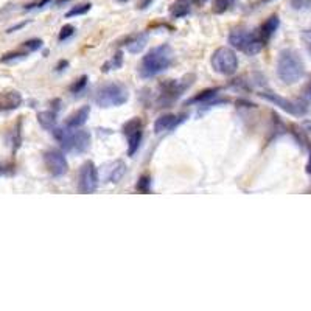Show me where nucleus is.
I'll return each mask as SVG.
<instances>
[{
	"label": "nucleus",
	"instance_id": "cd10ccee",
	"mask_svg": "<svg viewBox=\"0 0 311 311\" xmlns=\"http://www.w3.org/2000/svg\"><path fill=\"white\" fill-rule=\"evenodd\" d=\"M73 31H75L73 25H70V23L64 25V27L61 28V31H59V41L62 42V41H66V39H69L73 34Z\"/></svg>",
	"mask_w": 311,
	"mask_h": 311
},
{
	"label": "nucleus",
	"instance_id": "1a4fd4ad",
	"mask_svg": "<svg viewBox=\"0 0 311 311\" xmlns=\"http://www.w3.org/2000/svg\"><path fill=\"white\" fill-rule=\"evenodd\" d=\"M123 134L128 139V156L133 157L140 148V142L144 137V123L139 117H134V119L123 125Z\"/></svg>",
	"mask_w": 311,
	"mask_h": 311
},
{
	"label": "nucleus",
	"instance_id": "423d86ee",
	"mask_svg": "<svg viewBox=\"0 0 311 311\" xmlns=\"http://www.w3.org/2000/svg\"><path fill=\"white\" fill-rule=\"evenodd\" d=\"M129 100V90L122 83H109L103 86L95 97V103L101 108H119Z\"/></svg>",
	"mask_w": 311,
	"mask_h": 311
},
{
	"label": "nucleus",
	"instance_id": "bb28decb",
	"mask_svg": "<svg viewBox=\"0 0 311 311\" xmlns=\"http://www.w3.org/2000/svg\"><path fill=\"white\" fill-rule=\"evenodd\" d=\"M42 47V41L41 39H30V41L23 42V48L27 51H36Z\"/></svg>",
	"mask_w": 311,
	"mask_h": 311
},
{
	"label": "nucleus",
	"instance_id": "dca6fc26",
	"mask_svg": "<svg viewBox=\"0 0 311 311\" xmlns=\"http://www.w3.org/2000/svg\"><path fill=\"white\" fill-rule=\"evenodd\" d=\"M89 114H90V106H83L78 111H75L73 114L69 115V119L66 120V126L67 128H72V129H78L81 128L87 119H89Z\"/></svg>",
	"mask_w": 311,
	"mask_h": 311
},
{
	"label": "nucleus",
	"instance_id": "58836bf2",
	"mask_svg": "<svg viewBox=\"0 0 311 311\" xmlns=\"http://www.w3.org/2000/svg\"><path fill=\"white\" fill-rule=\"evenodd\" d=\"M117 2H120V3H126L128 0H117Z\"/></svg>",
	"mask_w": 311,
	"mask_h": 311
},
{
	"label": "nucleus",
	"instance_id": "20e7f679",
	"mask_svg": "<svg viewBox=\"0 0 311 311\" xmlns=\"http://www.w3.org/2000/svg\"><path fill=\"white\" fill-rule=\"evenodd\" d=\"M229 44L246 55H257L266 45L260 33L248 30V28H235L229 34Z\"/></svg>",
	"mask_w": 311,
	"mask_h": 311
},
{
	"label": "nucleus",
	"instance_id": "c85d7f7f",
	"mask_svg": "<svg viewBox=\"0 0 311 311\" xmlns=\"http://www.w3.org/2000/svg\"><path fill=\"white\" fill-rule=\"evenodd\" d=\"M291 5L294 9H305L311 6V0H291Z\"/></svg>",
	"mask_w": 311,
	"mask_h": 311
},
{
	"label": "nucleus",
	"instance_id": "2f4dec72",
	"mask_svg": "<svg viewBox=\"0 0 311 311\" xmlns=\"http://www.w3.org/2000/svg\"><path fill=\"white\" fill-rule=\"evenodd\" d=\"M48 2H50V0H41V2H37V3H33V5H28V6H27V9H30V8H33L34 5H36L37 8H42V6H44L45 3H48Z\"/></svg>",
	"mask_w": 311,
	"mask_h": 311
},
{
	"label": "nucleus",
	"instance_id": "b1692460",
	"mask_svg": "<svg viewBox=\"0 0 311 311\" xmlns=\"http://www.w3.org/2000/svg\"><path fill=\"white\" fill-rule=\"evenodd\" d=\"M122 62H123V58H122V53L119 51V53H117L114 58H112V61H109L106 66H103L101 67V70H105V72H108V70H111V69H119V67H122Z\"/></svg>",
	"mask_w": 311,
	"mask_h": 311
},
{
	"label": "nucleus",
	"instance_id": "39448f33",
	"mask_svg": "<svg viewBox=\"0 0 311 311\" xmlns=\"http://www.w3.org/2000/svg\"><path fill=\"white\" fill-rule=\"evenodd\" d=\"M53 136L66 151L84 153L90 147V134L80 128H55Z\"/></svg>",
	"mask_w": 311,
	"mask_h": 311
},
{
	"label": "nucleus",
	"instance_id": "ea45409f",
	"mask_svg": "<svg viewBox=\"0 0 311 311\" xmlns=\"http://www.w3.org/2000/svg\"><path fill=\"white\" fill-rule=\"evenodd\" d=\"M58 2H59V3H61V2H66V0H58Z\"/></svg>",
	"mask_w": 311,
	"mask_h": 311
},
{
	"label": "nucleus",
	"instance_id": "7c9ffc66",
	"mask_svg": "<svg viewBox=\"0 0 311 311\" xmlns=\"http://www.w3.org/2000/svg\"><path fill=\"white\" fill-rule=\"evenodd\" d=\"M304 97H305V100L311 101V81H310V83H308V86L305 87V92H304Z\"/></svg>",
	"mask_w": 311,
	"mask_h": 311
},
{
	"label": "nucleus",
	"instance_id": "c756f323",
	"mask_svg": "<svg viewBox=\"0 0 311 311\" xmlns=\"http://www.w3.org/2000/svg\"><path fill=\"white\" fill-rule=\"evenodd\" d=\"M302 39H304V42H305L308 51L311 53V30H305V31L302 33Z\"/></svg>",
	"mask_w": 311,
	"mask_h": 311
},
{
	"label": "nucleus",
	"instance_id": "f03ea898",
	"mask_svg": "<svg viewBox=\"0 0 311 311\" xmlns=\"http://www.w3.org/2000/svg\"><path fill=\"white\" fill-rule=\"evenodd\" d=\"M305 75L304 61L299 53L291 48H285L279 53L277 76L285 84H294Z\"/></svg>",
	"mask_w": 311,
	"mask_h": 311
},
{
	"label": "nucleus",
	"instance_id": "f257e3e1",
	"mask_svg": "<svg viewBox=\"0 0 311 311\" xmlns=\"http://www.w3.org/2000/svg\"><path fill=\"white\" fill-rule=\"evenodd\" d=\"M173 62V50L168 44H162L150 50L148 53L142 58L139 66V75L144 80H150L165 72Z\"/></svg>",
	"mask_w": 311,
	"mask_h": 311
},
{
	"label": "nucleus",
	"instance_id": "2eb2a0df",
	"mask_svg": "<svg viewBox=\"0 0 311 311\" xmlns=\"http://www.w3.org/2000/svg\"><path fill=\"white\" fill-rule=\"evenodd\" d=\"M219 95V89H205L198 95H194L191 100L187 101V105H199L201 108H209L212 105V101Z\"/></svg>",
	"mask_w": 311,
	"mask_h": 311
},
{
	"label": "nucleus",
	"instance_id": "a211bd4d",
	"mask_svg": "<svg viewBox=\"0 0 311 311\" xmlns=\"http://www.w3.org/2000/svg\"><path fill=\"white\" fill-rule=\"evenodd\" d=\"M191 2L190 0H176V2L170 6V14L171 17L174 19H180V17H185L190 14L191 11Z\"/></svg>",
	"mask_w": 311,
	"mask_h": 311
},
{
	"label": "nucleus",
	"instance_id": "4be33fe9",
	"mask_svg": "<svg viewBox=\"0 0 311 311\" xmlns=\"http://www.w3.org/2000/svg\"><path fill=\"white\" fill-rule=\"evenodd\" d=\"M233 3H235V0H215L213 12H216V14H223V12H226Z\"/></svg>",
	"mask_w": 311,
	"mask_h": 311
},
{
	"label": "nucleus",
	"instance_id": "a878e982",
	"mask_svg": "<svg viewBox=\"0 0 311 311\" xmlns=\"http://www.w3.org/2000/svg\"><path fill=\"white\" fill-rule=\"evenodd\" d=\"M27 56V51H12V53H6L5 56H2V62H9V61H17V59H23Z\"/></svg>",
	"mask_w": 311,
	"mask_h": 311
},
{
	"label": "nucleus",
	"instance_id": "7ed1b4c3",
	"mask_svg": "<svg viewBox=\"0 0 311 311\" xmlns=\"http://www.w3.org/2000/svg\"><path fill=\"white\" fill-rule=\"evenodd\" d=\"M194 75H187L180 80H168L157 87V95H156L154 103L157 108H168L171 106L176 100L184 95L185 90L193 84Z\"/></svg>",
	"mask_w": 311,
	"mask_h": 311
},
{
	"label": "nucleus",
	"instance_id": "6e6552de",
	"mask_svg": "<svg viewBox=\"0 0 311 311\" xmlns=\"http://www.w3.org/2000/svg\"><path fill=\"white\" fill-rule=\"evenodd\" d=\"M258 95L262 98L271 101L272 105H276L277 108L283 109L285 112H288L291 115H296V117H302L305 115L307 112V108L302 101H293V100H288V98H283L274 92H271V90H258Z\"/></svg>",
	"mask_w": 311,
	"mask_h": 311
},
{
	"label": "nucleus",
	"instance_id": "4468645a",
	"mask_svg": "<svg viewBox=\"0 0 311 311\" xmlns=\"http://www.w3.org/2000/svg\"><path fill=\"white\" fill-rule=\"evenodd\" d=\"M148 39H150V34H148L147 31L129 36V37H128V41H126V44H125V45H126V50L129 51V53L137 55V53H140V51L147 47Z\"/></svg>",
	"mask_w": 311,
	"mask_h": 311
},
{
	"label": "nucleus",
	"instance_id": "473e14b6",
	"mask_svg": "<svg viewBox=\"0 0 311 311\" xmlns=\"http://www.w3.org/2000/svg\"><path fill=\"white\" fill-rule=\"evenodd\" d=\"M151 2H153V0H142V2L139 3V8H147Z\"/></svg>",
	"mask_w": 311,
	"mask_h": 311
},
{
	"label": "nucleus",
	"instance_id": "393cba45",
	"mask_svg": "<svg viewBox=\"0 0 311 311\" xmlns=\"http://www.w3.org/2000/svg\"><path fill=\"white\" fill-rule=\"evenodd\" d=\"M86 84H87V76L86 75H83L80 80H76L72 86H70V92L72 94H80L81 90L86 87Z\"/></svg>",
	"mask_w": 311,
	"mask_h": 311
},
{
	"label": "nucleus",
	"instance_id": "6ab92c4d",
	"mask_svg": "<svg viewBox=\"0 0 311 311\" xmlns=\"http://www.w3.org/2000/svg\"><path fill=\"white\" fill-rule=\"evenodd\" d=\"M37 122L41 123L42 128L53 131L56 128V112L55 111H42L37 114Z\"/></svg>",
	"mask_w": 311,
	"mask_h": 311
},
{
	"label": "nucleus",
	"instance_id": "4c0bfd02",
	"mask_svg": "<svg viewBox=\"0 0 311 311\" xmlns=\"http://www.w3.org/2000/svg\"><path fill=\"white\" fill-rule=\"evenodd\" d=\"M191 3H205V2H209V0H190Z\"/></svg>",
	"mask_w": 311,
	"mask_h": 311
},
{
	"label": "nucleus",
	"instance_id": "412c9836",
	"mask_svg": "<svg viewBox=\"0 0 311 311\" xmlns=\"http://www.w3.org/2000/svg\"><path fill=\"white\" fill-rule=\"evenodd\" d=\"M90 8H92V3H89V2H84V3H78V5L72 6V9H70V11H67L66 17L83 16V14H86V12H89V11H90Z\"/></svg>",
	"mask_w": 311,
	"mask_h": 311
},
{
	"label": "nucleus",
	"instance_id": "e433bc0d",
	"mask_svg": "<svg viewBox=\"0 0 311 311\" xmlns=\"http://www.w3.org/2000/svg\"><path fill=\"white\" fill-rule=\"evenodd\" d=\"M5 173H6V165L0 163V174H5Z\"/></svg>",
	"mask_w": 311,
	"mask_h": 311
},
{
	"label": "nucleus",
	"instance_id": "9d476101",
	"mask_svg": "<svg viewBox=\"0 0 311 311\" xmlns=\"http://www.w3.org/2000/svg\"><path fill=\"white\" fill-rule=\"evenodd\" d=\"M78 187L84 194L94 193L98 188V170L92 160H87L80 168V176H78Z\"/></svg>",
	"mask_w": 311,
	"mask_h": 311
},
{
	"label": "nucleus",
	"instance_id": "0eeeda50",
	"mask_svg": "<svg viewBox=\"0 0 311 311\" xmlns=\"http://www.w3.org/2000/svg\"><path fill=\"white\" fill-rule=\"evenodd\" d=\"M212 67L216 73L223 76H232L238 70L237 53L229 47H219L212 55Z\"/></svg>",
	"mask_w": 311,
	"mask_h": 311
},
{
	"label": "nucleus",
	"instance_id": "9b49d317",
	"mask_svg": "<svg viewBox=\"0 0 311 311\" xmlns=\"http://www.w3.org/2000/svg\"><path fill=\"white\" fill-rule=\"evenodd\" d=\"M44 162H45V166H47L48 173L51 176H55V177L64 176L67 173V170H69V163H67L66 156H64V153L59 151V150H48V151H45Z\"/></svg>",
	"mask_w": 311,
	"mask_h": 311
},
{
	"label": "nucleus",
	"instance_id": "aec40b11",
	"mask_svg": "<svg viewBox=\"0 0 311 311\" xmlns=\"http://www.w3.org/2000/svg\"><path fill=\"white\" fill-rule=\"evenodd\" d=\"M126 174V165L123 160H117L112 168H111V171H109V180L112 184H117V182H120V180L123 179V176Z\"/></svg>",
	"mask_w": 311,
	"mask_h": 311
},
{
	"label": "nucleus",
	"instance_id": "c9c22d12",
	"mask_svg": "<svg viewBox=\"0 0 311 311\" xmlns=\"http://www.w3.org/2000/svg\"><path fill=\"white\" fill-rule=\"evenodd\" d=\"M304 126L307 128V131H308V133H311V122H310V120L304 122Z\"/></svg>",
	"mask_w": 311,
	"mask_h": 311
},
{
	"label": "nucleus",
	"instance_id": "72a5a7b5",
	"mask_svg": "<svg viewBox=\"0 0 311 311\" xmlns=\"http://www.w3.org/2000/svg\"><path fill=\"white\" fill-rule=\"evenodd\" d=\"M67 66H69V62H67V61H61V62L58 64V67H56V69H58V70H62L64 67H67Z\"/></svg>",
	"mask_w": 311,
	"mask_h": 311
},
{
	"label": "nucleus",
	"instance_id": "f3484780",
	"mask_svg": "<svg viewBox=\"0 0 311 311\" xmlns=\"http://www.w3.org/2000/svg\"><path fill=\"white\" fill-rule=\"evenodd\" d=\"M279 27H280V19H279V16L277 14H272V16H269L265 22H263V25H262V28H260V36H262V39L265 41V44L269 41V39L274 36V33L279 30Z\"/></svg>",
	"mask_w": 311,
	"mask_h": 311
},
{
	"label": "nucleus",
	"instance_id": "f704fd0d",
	"mask_svg": "<svg viewBox=\"0 0 311 311\" xmlns=\"http://www.w3.org/2000/svg\"><path fill=\"white\" fill-rule=\"evenodd\" d=\"M307 173L311 174V148H310V160H308V163H307Z\"/></svg>",
	"mask_w": 311,
	"mask_h": 311
},
{
	"label": "nucleus",
	"instance_id": "ddd939ff",
	"mask_svg": "<svg viewBox=\"0 0 311 311\" xmlns=\"http://www.w3.org/2000/svg\"><path fill=\"white\" fill-rule=\"evenodd\" d=\"M22 105V95L16 90L0 92V111H12Z\"/></svg>",
	"mask_w": 311,
	"mask_h": 311
},
{
	"label": "nucleus",
	"instance_id": "a19ab883",
	"mask_svg": "<svg viewBox=\"0 0 311 311\" xmlns=\"http://www.w3.org/2000/svg\"><path fill=\"white\" fill-rule=\"evenodd\" d=\"M263 2H271V0H263Z\"/></svg>",
	"mask_w": 311,
	"mask_h": 311
},
{
	"label": "nucleus",
	"instance_id": "5701e85b",
	"mask_svg": "<svg viewBox=\"0 0 311 311\" xmlns=\"http://www.w3.org/2000/svg\"><path fill=\"white\" fill-rule=\"evenodd\" d=\"M151 184H153V180H151V177L148 176V174H145V176H142L140 179H139V182H137V190L140 191V193H150L151 191Z\"/></svg>",
	"mask_w": 311,
	"mask_h": 311
},
{
	"label": "nucleus",
	"instance_id": "f8f14e48",
	"mask_svg": "<svg viewBox=\"0 0 311 311\" xmlns=\"http://www.w3.org/2000/svg\"><path fill=\"white\" fill-rule=\"evenodd\" d=\"M185 119H187V114H180V115L165 114L154 122V133L157 136H163V134L171 133L173 129H176L180 123H184Z\"/></svg>",
	"mask_w": 311,
	"mask_h": 311
}]
</instances>
